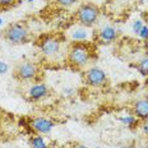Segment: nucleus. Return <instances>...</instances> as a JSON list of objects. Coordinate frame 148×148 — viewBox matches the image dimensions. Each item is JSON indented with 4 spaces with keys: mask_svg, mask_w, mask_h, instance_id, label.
Masks as SVG:
<instances>
[{
    "mask_svg": "<svg viewBox=\"0 0 148 148\" xmlns=\"http://www.w3.org/2000/svg\"><path fill=\"white\" fill-rule=\"evenodd\" d=\"M23 0H0V13H7L18 8Z\"/></svg>",
    "mask_w": 148,
    "mask_h": 148,
    "instance_id": "nucleus-12",
    "label": "nucleus"
},
{
    "mask_svg": "<svg viewBox=\"0 0 148 148\" xmlns=\"http://www.w3.org/2000/svg\"><path fill=\"white\" fill-rule=\"evenodd\" d=\"M100 58V47L92 40L68 41L63 56V64L69 70L81 74L93 66Z\"/></svg>",
    "mask_w": 148,
    "mask_h": 148,
    "instance_id": "nucleus-1",
    "label": "nucleus"
},
{
    "mask_svg": "<svg viewBox=\"0 0 148 148\" xmlns=\"http://www.w3.org/2000/svg\"><path fill=\"white\" fill-rule=\"evenodd\" d=\"M51 96V88L46 84L45 82L35 83V84H29L27 91L23 93V98L27 102H38L45 98Z\"/></svg>",
    "mask_w": 148,
    "mask_h": 148,
    "instance_id": "nucleus-8",
    "label": "nucleus"
},
{
    "mask_svg": "<svg viewBox=\"0 0 148 148\" xmlns=\"http://www.w3.org/2000/svg\"><path fill=\"white\" fill-rule=\"evenodd\" d=\"M101 15H102V10L100 5L93 1H82L72 13L70 22L86 28H95L98 26Z\"/></svg>",
    "mask_w": 148,
    "mask_h": 148,
    "instance_id": "nucleus-5",
    "label": "nucleus"
},
{
    "mask_svg": "<svg viewBox=\"0 0 148 148\" xmlns=\"http://www.w3.org/2000/svg\"><path fill=\"white\" fill-rule=\"evenodd\" d=\"M121 37V32L115 26L111 24H103V26H96L92 31L91 40L98 47L101 46H110L119 41Z\"/></svg>",
    "mask_w": 148,
    "mask_h": 148,
    "instance_id": "nucleus-7",
    "label": "nucleus"
},
{
    "mask_svg": "<svg viewBox=\"0 0 148 148\" xmlns=\"http://www.w3.org/2000/svg\"><path fill=\"white\" fill-rule=\"evenodd\" d=\"M32 44L46 60L54 61L59 56H64L68 40L61 31H46L37 35Z\"/></svg>",
    "mask_w": 148,
    "mask_h": 148,
    "instance_id": "nucleus-2",
    "label": "nucleus"
},
{
    "mask_svg": "<svg viewBox=\"0 0 148 148\" xmlns=\"http://www.w3.org/2000/svg\"><path fill=\"white\" fill-rule=\"evenodd\" d=\"M132 66L137 70L140 75L143 77H148V52L143 54L139 59H137L132 64Z\"/></svg>",
    "mask_w": 148,
    "mask_h": 148,
    "instance_id": "nucleus-11",
    "label": "nucleus"
},
{
    "mask_svg": "<svg viewBox=\"0 0 148 148\" xmlns=\"http://www.w3.org/2000/svg\"><path fill=\"white\" fill-rule=\"evenodd\" d=\"M35 37L29 23L24 19L10 22L0 29V40L12 46L32 44Z\"/></svg>",
    "mask_w": 148,
    "mask_h": 148,
    "instance_id": "nucleus-3",
    "label": "nucleus"
},
{
    "mask_svg": "<svg viewBox=\"0 0 148 148\" xmlns=\"http://www.w3.org/2000/svg\"><path fill=\"white\" fill-rule=\"evenodd\" d=\"M45 70L40 63L33 60H21L13 66L12 78L21 84H35L45 81Z\"/></svg>",
    "mask_w": 148,
    "mask_h": 148,
    "instance_id": "nucleus-4",
    "label": "nucleus"
},
{
    "mask_svg": "<svg viewBox=\"0 0 148 148\" xmlns=\"http://www.w3.org/2000/svg\"><path fill=\"white\" fill-rule=\"evenodd\" d=\"M130 112L140 121L148 120V95H143L132 103Z\"/></svg>",
    "mask_w": 148,
    "mask_h": 148,
    "instance_id": "nucleus-9",
    "label": "nucleus"
},
{
    "mask_svg": "<svg viewBox=\"0 0 148 148\" xmlns=\"http://www.w3.org/2000/svg\"><path fill=\"white\" fill-rule=\"evenodd\" d=\"M28 125L36 134H46L55 126L54 123L47 118H33L31 119Z\"/></svg>",
    "mask_w": 148,
    "mask_h": 148,
    "instance_id": "nucleus-10",
    "label": "nucleus"
},
{
    "mask_svg": "<svg viewBox=\"0 0 148 148\" xmlns=\"http://www.w3.org/2000/svg\"><path fill=\"white\" fill-rule=\"evenodd\" d=\"M81 81L87 87L101 89V91L109 89L111 86V79H110L109 74L105 72L103 69H101V68H98L96 65L88 68L84 72H82Z\"/></svg>",
    "mask_w": 148,
    "mask_h": 148,
    "instance_id": "nucleus-6",
    "label": "nucleus"
},
{
    "mask_svg": "<svg viewBox=\"0 0 148 148\" xmlns=\"http://www.w3.org/2000/svg\"><path fill=\"white\" fill-rule=\"evenodd\" d=\"M61 148H89L88 146H86L84 143L82 142H78V140H70L65 143Z\"/></svg>",
    "mask_w": 148,
    "mask_h": 148,
    "instance_id": "nucleus-14",
    "label": "nucleus"
},
{
    "mask_svg": "<svg viewBox=\"0 0 148 148\" xmlns=\"http://www.w3.org/2000/svg\"><path fill=\"white\" fill-rule=\"evenodd\" d=\"M46 3H47L50 7H54V8H70L73 7L74 4H77L78 1H81V0H45Z\"/></svg>",
    "mask_w": 148,
    "mask_h": 148,
    "instance_id": "nucleus-13",
    "label": "nucleus"
}]
</instances>
